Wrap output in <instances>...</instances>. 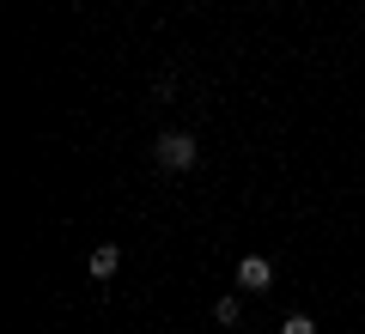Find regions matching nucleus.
I'll return each mask as SVG.
<instances>
[{
    "label": "nucleus",
    "mask_w": 365,
    "mask_h": 334,
    "mask_svg": "<svg viewBox=\"0 0 365 334\" xmlns=\"http://www.w3.org/2000/svg\"><path fill=\"white\" fill-rule=\"evenodd\" d=\"M213 316H220V322H225V328H232V322H237V316H244V304H237V298H220V304H213Z\"/></svg>",
    "instance_id": "obj_4"
},
{
    "label": "nucleus",
    "mask_w": 365,
    "mask_h": 334,
    "mask_svg": "<svg viewBox=\"0 0 365 334\" xmlns=\"http://www.w3.org/2000/svg\"><path fill=\"white\" fill-rule=\"evenodd\" d=\"M195 152H201V146L189 140V134H158V146H153L158 170H189V165H195Z\"/></svg>",
    "instance_id": "obj_1"
},
{
    "label": "nucleus",
    "mask_w": 365,
    "mask_h": 334,
    "mask_svg": "<svg viewBox=\"0 0 365 334\" xmlns=\"http://www.w3.org/2000/svg\"><path fill=\"white\" fill-rule=\"evenodd\" d=\"M280 334H317V322L311 316H287V328H280Z\"/></svg>",
    "instance_id": "obj_5"
},
{
    "label": "nucleus",
    "mask_w": 365,
    "mask_h": 334,
    "mask_svg": "<svg viewBox=\"0 0 365 334\" xmlns=\"http://www.w3.org/2000/svg\"><path fill=\"white\" fill-rule=\"evenodd\" d=\"M268 280H274V268L262 256H244L237 261V286H244V292H268Z\"/></svg>",
    "instance_id": "obj_2"
},
{
    "label": "nucleus",
    "mask_w": 365,
    "mask_h": 334,
    "mask_svg": "<svg viewBox=\"0 0 365 334\" xmlns=\"http://www.w3.org/2000/svg\"><path fill=\"white\" fill-rule=\"evenodd\" d=\"M116 261H122V249H116V244H98L86 268H91V280H110V273H116Z\"/></svg>",
    "instance_id": "obj_3"
}]
</instances>
